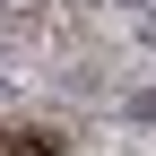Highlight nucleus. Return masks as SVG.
I'll use <instances>...</instances> for the list:
<instances>
[{
	"instance_id": "nucleus-1",
	"label": "nucleus",
	"mask_w": 156,
	"mask_h": 156,
	"mask_svg": "<svg viewBox=\"0 0 156 156\" xmlns=\"http://www.w3.org/2000/svg\"><path fill=\"white\" fill-rule=\"evenodd\" d=\"M0 156H61V130H0Z\"/></svg>"
},
{
	"instance_id": "nucleus-2",
	"label": "nucleus",
	"mask_w": 156,
	"mask_h": 156,
	"mask_svg": "<svg viewBox=\"0 0 156 156\" xmlns=\"http://www.w3.org/2000/svg\"><path fill=\"white\" fill-rule=\"evenodd\" d=\"M130 122H147V130H156V87H139V95H130Z\"/></svg>"
},
{
	"instance_id": "nucleus-3",
	"label": "nucleus",
	"mask_w": 156,
	"mask_h": 156,
	"mask_svg": "<svg viewBox=\"0 0 156 156\" xmlns=\"http://www.w3.org/2000/svg\"><path fill=\"white\" fill-rule=\"evenodd\" d=\"M139 35H147V44H156V9H147V17H139Z\"/></svg>"
},
{
	"instance_id": "nucleus-4",
	"label": "nucleus",
	"mask_w": 156,
	"mask_h": 156,
	"mask_svg": "<svg viewBox=\"0 0 156 156\" xmlns=\"http://www.w3.org/2000/svg\"><path fill=\"white\" fill-rule=\"evenodd\" d=\"M9 78H17V69H9V52H0V87H9Z\"/></svg>"
},
{
	"instance_id": "nucleus-5",
	"label": "nucleus",
	"mask_w": 156,
	"mask_h": 156,
	"mask_svg": "<svg viewBox=\"0 0 156 156\" xmlns=\"http://www.w3.org/2000/svg\"><path fill=\"white\" fill-rule=\"evenodd\" d=\"M122 9H147V0H122Z\"/></svg>"
},
{
	"instance_id": "nucleus-6",
	"label": "nucleus",
	"mask_w": 156,
	"mask_h": 156,
	"mask_svg": "<svg viewBox=\"0 0 156 156\" xmlns=\"http://www.w3.org/2000/svg\"><path fill=\"white\" fill-rule=\"evenodd\" d=\"M9 9H17V0H0V17H9Z\"/></svg>"
}]
</instances>
